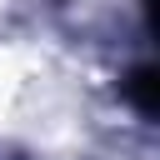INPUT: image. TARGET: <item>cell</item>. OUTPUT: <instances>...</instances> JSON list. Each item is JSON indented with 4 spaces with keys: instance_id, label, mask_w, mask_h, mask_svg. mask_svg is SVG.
Segmentation results:
<instances>
[{
    "instance_id": "1",
    "label": "cell",
    "mask_w": 160,
    "mask_h": 160,
    "mask_svg": "<svg viewBox=\"0 0 160 160\" xmlns=\"http://www.w3.org/2000/svg\"><path fill=\"white\" fill-rule=\"evenodd\" d=\"M130 100H135L140 115H155V70H150V65H140V70L130 75Z\"/></svg>"
}]
</instances>
